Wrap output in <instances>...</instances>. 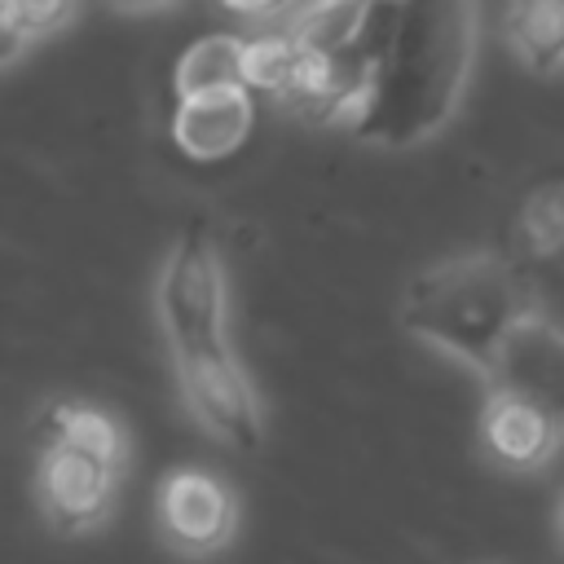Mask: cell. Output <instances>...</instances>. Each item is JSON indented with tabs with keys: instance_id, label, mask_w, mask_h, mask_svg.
I'll list each match as a JSON object with an SVG mask.
<instances>
[{
	"instance_id": "cell-1",
	"label": "cell",
	"mask_w": 564,
	"mask_h": 564,
	"mask_svg": "<svg viewBox=\"0 0 564 564\" xmlns=\"http://www.w3.org/2000/svg\"><path fill=\"white\" fill-rule=\"evenodd\" d=\"M476 4H405L375 70V106L357 128L370 145H419L458 110L476 57Z\"/></svg>"
},
{
	"instance_id": "cell-2",
	"label": "cell",
	"mask_w": 564,
	"mask_h": 564,
	"mask_svg": "<svg viewBox=\"0 0 564 564\" xmlns=\"http://www.w3.org/2000/svg\"><path fill=\"white\" fill-rule=\"evenodd\" d=\"M538 308L533 286L502 251H463L419 269L401 291V330L423 348L494 379L507 335Z\"/></svg>"
},
{
	"instance_id": "cell-3",
	"label": "cell",
	"mask_w": 564,
	"mask_h": 564,
	"mask_svg": "<svg viewBox=\"0 0 564 564\" xmlns=\"http://www.w3.org/2000/svg\"><path fill=\"white\" fill-rule=\"evenodd\" d=\"M154 313L172 357L229 344L225 264L203 220H189L167 247L154 278Z\"/></svg>"
},
{
	"instance_id": "cell-4",
	"label": "cell",
	"mask_w": 564,
	"mask_h": 564,
	"mask_svg": "<svg viewBox=\"0 0 564 564\" xmlns=\"http://www.w3.org/2000/svg\"><path fill=\"white\" fill-rule=\"evenodd\" d=\"M172 370H176V392H181L185 410L194 414V423L207 436H216L220 445H229L238 454L260 449V441H264L260 397L229 344L203 348V352H176Z\"/></svg>"
},
{
	"instance_id": "cell-5",
	"label": "cell",
	"mask_w": 564,
	"mask_h": 564,
	"mask_svg": "<svg viewBox=\"0 0 564 564\" xmlns=\"http://www.w3.org/2000/svg\"><path fill=\"white\" fill-rule=\"evenodd\" d=\"M154 524L167 551L212 560L234 542L238 494L207 467H176L154 489Z\"/></svg>"
},
{
	"instance_id": "cell-6",
	"label": "cell",
	"mask_w": 564,
	"mask_h": 564,
	"mask_svg": "<svg viewBox=\"0 0 564 564\" xmlns=\"http://www.w3.org/2000/svg\"><path fill=\"white\" fill-rule=\"evenodd\" d=\"M489 392H511L538 405L564 432V326L533 308L502 344Z\"/></svg>"
},
{
	"instance_id": "cell-7",
	"label": "cell",
	"mask_w": 564,
	"mask_h": 564,
	"mask_svg": "<svg viewBox=\"0 0 564 564\" xmlns=\"http://www.w3.org/2000/svg\"><path fill=\"white\" fill-rule=\"evenodd\" d=\"M119 471L75 454V449H44L35 463V507L53 533H88L110 516Z\"/></svg>"
},
{
	"instance_id": "cell-8",
	"label": "cell",
	"mask_w": 564,
	"mask_h": 564,
	"mask_svg": "<svg viewBox=\"0 0 564 564\" xmlns=\"http://www.w3.org/2000/svg\"><path fill=\"white\" fill-rule=\"evenodd\" d=\"M256 128V93L247 84L185 97L172 110V141L194 163H220L247 145Z\"/></svg>"
},
{
	"instance_id": "cell-9",
	"label": "cell",
	"mask_w": 564,
	"mask_h": 564,
	"mask_svg": "<svg viewBox=\"0 0 564 564\" xmlns=\"http://www.w3.org/2000/svg\"><path fill=\"white\" fill-rule=\"evenodd\" d=\"M564 432L529 401L511 397V392H489L480 405V449L489 463L507 467V471H542L555 449H560Z\"/></svg>"
},
{
	"instance_id": "cell-10",
	"label": "cell",
	"mask_w": 564,
	"mask_h": 564,
	"mask_svg": "<svg viewBox=\"0 0 564 564\" xmlns=\"http://www.w3.org/2000/svg\"><path fill=\"white\" fill-rule=\"evenodd\" d=\"M31 441H35L40 454L44 449H75V454H88V458H97V463H106L115 471H123L128 445H132L128 427L110 410H101L93 401H66V397L48 401L35 414Z\"/></svg>"
},
{
	"instance_id": "cell-11",
	"label": "cell",
	"mask_w": 564,
	"mask_h": 564,
	"mask_svg": "<svg viewBox=\"0 0 564 564\" xmlns=\"http://www.w3.org/2000/svg\"><path fill=\"white\" fill-rule=\"evenodd\" d=\"M242 48H247V35L242 31H212L203 40H194L176 57V70H172L176 101L242 84Z\"/></svg>"
},
{
	"instance_id": "cell-12",
	"label": "cell",
	"mask_w": 564,
	"mask_h": 564,
	"mask_svg": "<svg viewBox=\"0 0 564 564\" xmlns=\"http://www.w3.org/2000/svg\"><path fill=\"white\" fill-rule=\"evenodd\" d=\"M507 44L533 75H555L564 66V0H529L502 13Z\"/></svg>"
},
{
	"instance_id": "cell-13",
	"label": "cell",
	"mask_w": 564,
	"mask_h": 564,
	"mask_svg": "<svg viewBox=\"0 0 564 564\" xmlns=\"http://www.w3.org/2000/svg\"><path fill=\"white\" fill-rule=\"evenodd\" d=\"M370 22V4H304L291 18V40L300 53H344L361 40Z\"/></svg>"
},
{
	"instance_id": "cell-14",
	"label": "cell",
	"mask_w": 564,
	"mask_h": 564,
	"mask_svg": "<svg viewBox=\"0 0 564 564\" xmlns=\"http://www.w3.org/2000/svg\"><path fill=\"white\" fill-rule=\"evenodd\" d=\"M516 242L529 260H551L564 251V176L529 189L516 212Z\"/></svg>"
},
{
	"instance_id": "cell-15",
	"label": "cell",
	"mask_w": 564,
	"mask_h": 564,
	"mask_svg": "<svg viewBox=\"0 0 564 564\" xmlns=\"http://www.w3.org/2000/svg\"><path fill=\"white\" fill-rule=\"evenodd\" d=\"M300 44L291 40V31H260V35H247V48H242V84L251 93H264V97H286L291 88V75L300 66Z\"/></svg>"
},
{
	"instance_id": "cell-16",
	"label": "cell",
	"mask_w": 564,
	"mask_h": 564,
	"mask_svg": "<svg viewBox=\"0 0 564 564\" xmlns=\"http://www.w3.org/2000/svg\"><path fill=\"white\" fill-rule=\"evenodd\" d=\"M75 22V4H57V0H13L0 9V66L9 70L26 44L53 35L57 26Z\"/></svg>"
},
{
	"instance_id": "cell-17",
	"label": "cell",
	"mask_w": 564,
	"mask_h": 564,
	"mask_svg": "<svg viewBox=\"0 0 564 564\" xmlns=\"http://www.w3.org/2000/svg\"><path fill=\"white\" fill-rule=\"evenodd\" d=\"M555 529H560V538H564V498H560V507H555Z\"/></svg>"
}]
</instances>
